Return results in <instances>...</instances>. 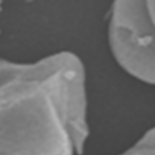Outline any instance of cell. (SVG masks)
I'll return each mask as SVG.
<instances>
[{"label":"cell","instance_id":"obj_6","mask_svg":"<svg viewBox=\"0 0 155 155\" xmlns=\"http://www.w3.org/2000/svg\"><path fill=\"white\" fill-rule=\"evenodd\" d=\"M2 8H3V3H2V2H0V12H2Z\"/></svg>","mask_w":155,"mask_h":155},{"label":"cell","instance_id":"obj_3","mask_svg":"<svg viewBox=\"0 0 155 155\" xmlns=\"http://www.w3.org/2000/svg\"><path fill=\"white\" fill-rule=\"evenodd\" d=\"M135 144L155 150V126H152V128H149L146 132H143V135L135 141Z\"/></svg>","mask_w":155,"mask_h":155},{"label":"cell","instance_id":"obj_1","mask_svg":"<svg viewBox=\"0 0 155 155\" xmlns=\"http://www.w3.org/2000/svg\"><path fill=\"white\" fill-rule=\"evenodd\" d=\"M65 56L0 58V155H78L55 97Z\"/></svg>","mask_w":155,"mask_h":155},{"label":"cell","instance_id":"obj_5","mask_svg":"<svg viewBox=\"0 0 155 155\" xmlns=\"http://www.w3.org/2000/svg\"><path fill=\"white\" fill-rule=\"evenodd\" d=\"M146 9H147V15L155 28V0H146Z\"/></svg>","mask_w":155,"mask_h":155},{"label":"cell","instance_id":"obj_4","mask_svg":"<svg viewBox=\"0 0 155 155\" xmlns=\"http://www.w3.org/2000/svg\"><path fill=\"white\" fill-rule=\"evenodd\" d=\"M119 155H155V150H153V149L143 147V146H137V144L134 143L129 149L123 150V152L119 153Z\"/></svg>","mask_w":155,"mask_h":155},{"label":"cell","instance_id":"obj_2","mask_svg":"<svg viewBox=\"0 0 155 155\" xmlns=\"http://www.w3.org/2000/svg\"><path fill=\"white\" fill-rule=\"evenodd\" d=\"M108 47L116 64L134 79L155 87V28L146 0H117L108 11Z\"/></svg>","mask_w":155,"mask_h":155}]
</instances>
